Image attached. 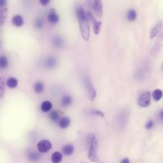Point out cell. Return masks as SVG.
I'll return each mask as SVG.
<instances>
[{"instance_id": "1", "label": "cell", "mask_w": 163, "mask_h": 163, "mask_svg": "<svg viewBox=\"0 0 163 163\" xmlns=\"http://www.w3.org/2000/svg\"><path fill=\"white\" fill-rule=\"evenodd\" d=\"M77 17L78 19L79 28L81 30V34H82L83 39L88 41L90 38V26L89 21L88 20L86 13L82 8H78L76 10Z\"/></svg>"}, {"instance_id": "2", "label": "cell", "mask_w": 163, "mask_h": 163, "mask_svg": "<svg viewBox=\"0 0 163 163\" xmlns=\"http://www.w3.org/2000/svg\"><path fill=\"white\" fill-rule=\"evenodd\" d=\"M87 144L88 146V157L90 161L97 162L99 161V157L97 155L98 142L96 137L93 133L88 135L87 138Z\"/></svg>"}, {"instance_id": "3", "label": "cell", "mask_w": 163, "mask_h": 163, "mask_svg": "<svg viewBox=\"0 0 163 163\" xmlns=\"http://www.w3.org/2000/svg\"><path fill=\"white\" fill-rule=\"evenodd\" d=\"M130 116V111L129 108H124L117 115L116 118L117 126L120 130H123L128 124Z\"/></svg>"}, {"instance_id": "4", "label": "cell", "mask_w": 163, "mask_h": 163, "mask_svg": "<svg viewBox=\"0 0 163 163\" xmlns=\"http://www.w3.org/2000/svg\"><path fill=\"white\" fill-rule=\"evenodd\" d=\"M151 103V93L147 90L140 92L138 97V105L140 107H147Z\"/></svg>"}, {"instance_id": "5", "label": "cell", "mask_w": 163, "mask_h": 163, "mask_svg": "<svg viewBox=\"0 0 163 163\" xmlns=\"http://www.w3.org/2000/svg\"><path fill=\"white\" fill-rule=\"evenodd\" d=\"M83 80L86 90H87L88 97L90 100L93 101L96 97V90L94 88L92 81L88 76H85Z\"/></svg>"}, {"instance_id": "6", "label": "cell", "mask_w": 163, "mask_h": 163, "mask_svg": "<svg viewBox=\"0 0 163 163\" xmlns=\"http://www.w3.org/2000/svg\"><path fill=\"white\" fill-rule=\"evenodd\" d=\"M52 147V143L48 140H41L37 146L38 150L41 153H47Z\"/></svg>"}, {"instance_id": "7", "label": "cell", "mask_w": 163, "mask_h": 163, "mask_svg": "<svg viewBox=\"0 0 163 163\" xmlns=\"http://www.w3.org/2000/svg\"><path fill=\"white\" fill-rule=\"evenodd\" d=\"M92 8L96 15L98 18H101L103 15V4L100 0H94L91 1Z\"/></svg>"}, {"instance_id": "8", "label": "cell", "mask_w": 163, "mask_h": 163, "mask_svg": "<svg viewBox=\"0 0 163 163\" xmlns=\"http://www.w3.org/2000/svg\"><path fill=\"white\" fill-rule=\"evenodd\" d=\"M48 21L53 24H56L59 20V17H58L56 10L54 8H52L49 11L48 15Z\"/></svg>"}, {"instance_id": "9", "label": "cell", "mask_w": 163, "mask_h": 163, "mask_svg": "<svg viewBox=\"0 0 163 163\" xmlns=\"http://www.w3.org/2000/svg\"><path fill=\"white\" fill-rule=\"evenodd\" d=\"M57 64V60L54 57H49L44 60V65L48 69H53L55 67Z\"/></svg>"}, {"instance_id": "10", "label": "cell", "mask_w": 163, "mask_h": 163, "mask_svg": "<svg viewBox=\"0 0 163 163\" xmlns=\"http://www.w3.org/2000/svg\"><path fill=\"white\" fill-rule=\"evenodd\" d=\"M162 21H159L154 25V27L151 31L150 36H151V39H153L154 38H155L157 36V34L159 33V32L162 28Z\"/></svg>"}, {"instance_id": "11", "label": "cell", "mask_w": 163, "mask_h": 163, "mask_svg": "<svg viewBox=\"0 0 163 163\" xmlns=\"http://www.w3.org/2000/svg\"><path fill=\"white\" fill-rule=\"evenodd\" d=\"M12 23L17 28H20V27H22L24 24L23 18L20 15H16L13 17Z\"/></svg>"}, {"instance_id": "12", "label": "cell", "mask_w": 163, "mask_h": 163, "mask_svg": "<svg viewBox=\"0 0 163 163\" xmlns=\"http://www.w3.org/2000/svg\"><path fill=\"white\" fill-rule=\"evenodd\" d=\"M74 151V146L72 144H67L62 148V152L65 156H71Z\"/></svg>"}, {"instance_id": "13", "label": "cell", "mask_w": 163, "mask_h": 163, "mask_svg": "<svg viewBox=\"0 0 163 163\" xmlns=\"http://www.w3.org/2000/svg\"><path fill=\"white\" fill-rule=\"evenodd\" d=\"M64 43V41L60 36H55L52 39V44L56 48H61L63 47Z\"/></svg>"}, {"instance_id": "14", "label": "cell", "mask_w": 163, "mask_h": 163, "mask_svg": "<svg viewBox=\"0 0 163 163\" xmlns=\"http://www.w3.org/2000/svg\"><path fill=\"white\" fill-rule=\"evenodd\" d=\"M8 15V8L6 7H1V12H0V23L1 25H3L5 22Z\"/></svg>"}, {"instance_id": "15", "label": "cell", "mask_w": 163, "mask_h": 163, "mask_svg": "<svg viewBox=\"0 0 163 163\" xmlns=\"http://www.w3.org/2000/svg\"><path fill=\"white\" fill-rule=\"evenodd\" d=\"M71 123V120L67 117H63L62 119L59 121V123H58V125H59L60 128L62 129H65L69 127V126L70 125Z\"/></svg>"}, {"instance_id": "16", "label": "cell", "mask_w": 163, "mask_h": 163, "mask_svg": "<svg viewBox=\"0 0 163 163\" xmlns=\"http://www.w3.org/2000/svg\"><path fill=\"white\" fill-rule=\"evenodd\" d=\"M41 111L44 112H48L49 111L52 109V103L51 102H49L48 100L44 101L42 104L41 106Z\"/></svg>"}, {"instance_id": "17", "label": "cell", "mask_w": 163, "mask_h": 163, "mask_svg": "<svg viewBox=\"0 0 163 163\" xmlns=\"http://www.w3.org/2000/svg\"><path fill=\"white\" fill-rule=\"evenodd\" d=\"M62 160V154L60 152H55L52 156L53 163H60Z\"/></svg>"}, {"instance_id": "18", "label": "cell", "mask_w": 163, "mask_h": 163, "mask_svg": "<svg viewBox=\"0 0 163 163\" xmlns=\"http://www.w3.org/2000/svg\"><path fill=\"white\" fill-rule=\"evenodd\" d=\"M33 88H34V92L37 93H43L44 89V84L42 82H41V81H38V82L35 83Z\"/></svg>"}, {"instance_id": "19", "label": "cell", "mask_w": 163, "mask_h": 163, "mask_svg": "<svg viewBox=\"0 0 163 163\" xmlns=\"http://www.w3.org/2000/svg\"><path fill=\"white\" fill-rule=\"evenodd\" d=\"M72 102V100L71 96L69 95H65L62 97L61 100V104L63 107H67L69 106Z\"/></svg>"}, {"instance_id": "20", "label": "cell", "mask_w": 163, "mask_h": 163, "mask_svg": "<svg viewBox=\"0 0 163 163\" xmlns=\"http://www.w3.org/2000/svg\"><path fill=\"white\" fill-rule=\"evenodd\" d=\"M163 93L160 89H156L152 93V97L155 101H159L162 98Z\"/></svg>"}, {"instance_id": "21", "label": "cell", "mask_w": 163, "mask_h": 163, "mask_svg": "<svg viewBox=\"0 0 163 163\" xmlns=\"http://www.w3.org/2000/svg\"><path fill=\"white\" fill-rule=\"evenodd\" d=\"M137 13L134 9H130L127 13V19L128 20L133 22L137 19Z\"/></svg>"}, {"instance_id": "22", "label": "cell", "mask_w": 163, "mask_h": 163, "mask_svg": "<svg viewBox=\"0 0 163 163\" xmlns=\"http://www.w3.org/2000/svg\"><path fill=\"white\" fill-rule=\"evenodd\" d=\"M28 158L31 161L36 162L39 159L40 156L38 153L36 152H30L28 154Z\"/></svg>"}, {"instance_id": "23", "label": "cell", "mask_w": 163, "mask_h": 163, "mask_svg": "<svg viewBox=\"0 0 163 163\" xmlns=\"http://www.w3.org/2000/svg\"><path fill=\"white\" fill-rule=\"evenodd\" d=\"M7 84L9 88H15L18 85V81L15 78H9L7 81Z\"/></svg>"}, {"instance_id": "24", "label": "cell", "mask_w": 163, "mask_h": 163, "mask_svg": "<svg viewBox=\"0 0 163 163\" xmlns=\"http://www.w3.org/2000/svg\"><path fill=\"white\" fill-rule=\"evenodd\" d=\"M93 25V31H94V33L96 35L100 33V30H101L102 22L97 20Z\"/></svg>"}, {"instance_id": "25", "label": "cell", "mask_w": 163, "mask_h": 163, "mask_svg": "<svg viewBox=\"0 0 163 163\" xmlns=\"http://www.w3.org/2000/svg\"><path fill=\"white\" fill-rule=\"evenodd\" d=\"M60 115L58 114V112L55 111L53 110L52 111L50 114H49V118L53 121V122H57L58 119H59Z\"/></svg>"}, {"instance_id": "26", "label": "cell", "mask_w": 163, "mask_h": 163, "mask_svg": "<svg viewBox=\"0 0 163 163\" xmlns=\"http://www.w3.org/2000/svg\"><path fill=\"white\" fill-rule=\"evenodd\" d=\"M0 82V97L3 98L5 93V81L3 78H1Z\"/></svg>"}, {"instance_id": "27", "label": "cell", "mask_w": 163, "mask_h": 163, "mask_svg": "<svg viewBox=\"0 0 163 163\" xmlns=\"http://www.w3.org/2000/svg\"><path fill=\"white\" fill-rule=\"evenodd\" d=\"M85 13H86V17H87L88 20L91 22L92 24H93L95 22L97 21L95 17H94L93 14V13H92L90 11H88L87 12H85Z\"/></svg>"}, {"instance_id": "28", "label": "cell", "mask_w": 163, "mask_h": 163, "mask_svg": "<svg viewBox=\"0 0 163 163\" xmlns=\"http://www.w3.org/2000/svg\"><path fill=\"white\" fill-rule=\"evenodd\" d=\"M8 65V60L7 58L4 56H1L0 58V66L2 69L7 68Z\"/></svg>"}, {"instance_id": "29", "label": "cell", "mask_w": 163, "mask_h": 163, "mask_svg": "<svg viewBox=\"0 0 163 163\" xmlns=\"http://www.w3.org/2000/svg\"><path fill=\"white\" fill-rule=\"evenodd\" d=\"M161 45L160 43H157L156 44H155V46L153 47L152 48V50L151 51V55L152 56H155L156 55L157 53L159 52L160 50V49H161Z\"/></svg>"}, {"instance_id": "30", "label": "cell", "mask_w": 163, "mask_h": 163, "mask_svg": "<svg viewBox=\"0 0 163 163\" xmlns=\"http://www.w3.org/2000/svg\"><path fill=\"white\" fill-rule=\"evenodd\" d=\"M34 26L36 28L40 29L43 28V22L41 19H36L34 22Z\"/></svg>"}, {"instance_id": "31", "label": "cell", "mask_w": 163, "mask_h": 163, "mask_svg": "<svg viewBox=\"0 0 163 163\" xmlns=\"http://www.w3.org/2000/svg\"><path fill=\"white\" fill-rule=\"evenodd\" d=\"M90 113H91V114H93V115H95V116H100L102 117H104V114L102 111H100V110H97V109H95V110H92L91 112H90Z\"/></svg>"}, {"instance_id": "32", "label": "cell", "mask_w": 163, "mask_h": 163, "mask_svg": "<svg viewBox=\"0 0 163 163\" xmlns=\"http://www.w3.org/2000/svg\"><path fill=\"white\" fill-rule=\"evenodd\" d=\"M154 121L152 120V119H150V120H148L147 122V123L146 124V128L147 130H151L154 127Z\"/></svg>"}, {"instance_id": "33", "label": "cell", "mask_w": 163, "mask_h": 163, "mask_svg": "<svg viewBox=\"0 0 163 163\" xmlns=\"http://www.w3.org/2000/svg\"><path fill=\"white\" fill-rule=\"evenodd\" d=\"M39 3L43 6H46L49 3V0H40Z\"/></svg>"}, {"instance_id": "34", "label": "cell", "mask_w": 163, "mask_h": 163, "mask_svg": "<svg viewBox=\"0 0 163 163\" xmlns=\"http://www.w3.org/2000/svg\"><path fill=\"white\" fill-rule=\"evenodd\" d=\"M7 5V1H4V0H1L0 1V6L1 7H4Z\"/></svg>"}, {"instance_id": "35", "label": "cell", "mask_w": 163, "mask_h": 163, "mask_svg": "<svg viewBox=\"0 0 163 163\" xmlns=\"http://www.w3.org/2000/svg\"><path fill=\"white\" fill-rule=\"evenodd\" d=\"M121 163H130V161L128 158H124L123 159H122L121 161Z\"/></svg>"}, {"instance_id": "36", "label": "cell", "mask_w": 163, "mask_h": 163, "mask_svg": "<svg viewBox=\"0 0 163 163\" xmlns=\"http://www.w3.org/2000/svg\"><path fill=\"white\" fill-rule=\"evenodd\" d=\"M159 119H161V121H163V109L161 110V111L159 112Z\"/></svg>"}, {"instance_id": "37", "label": "cell", "mask_w": 163, "mask_h": 163, "mask_svg": "<svg viewBox=\"0 0 163 163\" xmlns=\"http://www.w3.org/2000/svg\"><path fill=\"white\" fill-rule=\"evenodd\" d=\"M162 68H163V65H162Z\"/></svg>"}, {"instance_id": "38", "label": "cell", "mask_w": 163, "mask_h": 163, "mask_svg": "<svg viewBox=\"0 0 163 163\" xmlns=\"http://www.w3.org/2000/svg\"><path fill=\"white\" fill-rule=\"evenodd\" d=\"M100 163H103V162H100Z\"/></svg>"}]
</instances>
